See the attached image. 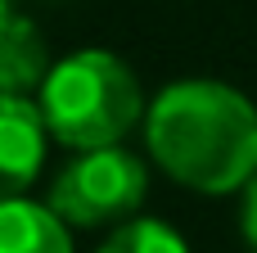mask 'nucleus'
I'll use <instances>...</instances> for the list:
<instances>
[{
    "mask_svg": "<svg viewBox=\"0 0 257 253\" xmlns=\"http://www.w3.org/2000/svg\"><path fill=\"white\" fill-rule=\"evenodd\" d=\"M99 253H190V244L158 217H131L99 244Z\"/></svg>",
    "mask_w": 257,
    "mask_h": 253,
    "instance_id": "0eeeda50",
    "label": "nucleus"
},
{
    "mask_svg": "<svg viewBox=\"0 0 257 253\" xmlns=\"http://www.w3.org/2000/svg\"><path fill=\"white\" fill-rule=\"evenodd\" d=\"M239 226L248 235V244L257 249V177L244 186V208H239Z\"/></svg>",
    "mask_w": 257,
    "mask_h": 253,
    "instance_id": "6e6552de",
    "label": "nucleus"
},
{
    "mask_svg": "<svg viewBox=\"0 0 257 253\" xmlns=\"http://www.w3.org/2000/svg\"><path fill=\"white\" fill-rule=\"evenodd\" d=\"M50 68L54 63L45 54V41L27 18H14L9 27H0V95H27L45 86Z\"/></svg>",
    "mask_w": 257,
    "mask_h": 253,
    "instance_id": "423d86ee",
    "label": "nucleus"
},
{
    "mask_svg": "<svg viewBox=\"0 0 257 253\" xmlns=\"http://www.w3.org/2000/svg\"><path fill=\"white\" fill-rule=\"evenodd\" d=\"M0 253H72L68 222L50 204L5 199L0 204Z\"/></svg>",
    "mask_w": 257,
    "mask_h": 253,
    "instance_id": "39448f33",
    "label": "nucleus"
},
{
    "mask_svg": "<svg viewBox=\"0 0 257 253\" xmlns=\"http://www.w3.org/2000/svg\"><path fill=\"white\" fill-rule=\"evenodd\" d=\"M50 127L27 95H0V204L23 199L45 163Z\"/></svg>",
    "mask_w": 257,
    "mask_h": 253,
    "instance_id": "20e7f679",
    "label": "nucleus"
},
{
    "mask_svg": "<svg viewBox=\"0 0 257 253\" xmlns=\"http://www.w3.org/2000/svg\"><path fill=\"white\" fill-rule=\"evenodd\" d=\"M14 18H18V14H14V9H9V0H0V27H9V23H14Z\"/></svg>",
    "mask_w": 257,
    "mask_h": 253,
    "instance_id": "1a4fd4ad",
    "label": "nucleus"
},
{
    "mask_svg": "<svg viewBox=\"0 0 257 253\" xmlns=\"http://www.w3.org/2000/svg\"><path fill=\"white\" fill-rule=\"evenodd\" d=\"M36 104L50 136L77 154L122 145V136L140 122V113H149L136 72L108 50H77L59 59Z\"/></svg>",
    "mask_w": 257,
    "mask_h": 253,
    "instance_id": "f03ea898",
    "label": "nucleus"
},
{
    "mask_svg": "<svg viewBox=\"0 0 257 253\" xmlns=\"http://www.w3.org/2000/svg\"><path fill=\"white\" fill-rule=\"evenodd\" d=\"M154 163L199 195H230L257 177V109L221 81H176L145 113Z\"/></svg>",
    "mask_w": 257,
    "mask_h": 253,
    "instance_id": "f257e3e1",
    "label": "nucleus"
},
{
    "mask_svg": "<svg viewBox=\"0 0 257 253\" xmlns=\"http://www.w3.org/2000/svg\"><path fill=\"white\" fill-rule=\"evenodd\" d=\"M149 195V172L145 163L113 145V149H90L77 154L54 181H50V208L68 226H126Z\"/></svg>",
    "mask_w": 257,
    "mask_h": 253,
    "instance_id": "7ed1b4c3",
    "label": "nucleus"
},
{
    "mask_svg": "<svg viewBox=\"0 0 257 253\" xmlns=\"http://www.w3.org/2000/svg\"><path fill=\"white\" fill-rule=\"evenodd\" d=\"M253 253H257V249H253Z\"/></svg>",
    "mask_w": 257,
    "mask_h": 253,
    "instance_id": "9d476101",
    "label": "nucleus"
}]
</instances>
